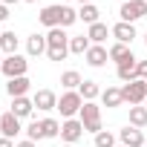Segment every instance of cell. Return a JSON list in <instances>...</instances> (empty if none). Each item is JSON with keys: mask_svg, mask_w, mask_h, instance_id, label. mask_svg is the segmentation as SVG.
<instances>
[{"mask_svg": "<svg viewBox=\"0 0 147 147\" xmlns=\"http://www.w3.org/2000/svg\"><path fill=\"white\" fill-rule=\"evenodd\" d=\"M46 55H49V61H63L69 55V35L61 26L49 29V35H46Z\"/></svg>", "mask_w": 147, "mask_h": 147, "instance_id": "1", "label": "cell"}, {"mask_svg": "<svg viewBox=\"0 0 147 147\" xmlns=\"http://www.w3.org/2000/svg\"><path fill=\"white\" fill-rule=\"evenodd\" d=\"M81 124H84V130L87 133H92V136H98L104 127H101V107L95 104V101H84V107H81Z\"/></svg>", "mask_w": 147, "mask_h": 147, "instance_id": "2", "label": "cell"}, {"mask_svg": "<svg viewBox=\"0 0 147 147\" xmlns=\"http://www.w3.org/2000/svg\"><path fill=\"white\" fill-rule=\"evenodd\" d=\"M121 98H124V104H130V107L144 104V101H147V81L136 78V81L124 84V87H121Z\"/></svg>", "mask_w": 147, "mask_h": 147, "instance_id": "3", "label": "cell"}, {"mask_svg": "<svg viewBox=\"0 0 147 147\" xmlns=\"http://www.w3.org/2000/svg\"><path fill=\"white\" fill-rule=\"evenodd\" d=\"M81 107H84V98H81L78 90H66V92L58 98V110H61L63 118H72L75 113H81Z\"/></svg>", "mask_w": 147, "mask_h": 147, "instance_id": "4", "label": "cell"}, {"mask_svg": "<svg viewBox=\"0 0 147 147\" xmlns=\"http://www.w3.org/2000/svg\"><path fill=\"white\" fill-rule=\"evenodd\" d=\"M26 69H29V61L23 55H6L3 58V66H0V72L12 81V78H23L26 75Z\"/></svg>", "mask_w": 147, "mask_h": 147, "instance_id": "5", "label": "cell"}, {"mask_svg": "<svg viewBox=\"0 0 147 147\" xmlns=\"http://www.w3.org/2000/svg\"><path fill=\"white\" fill-rule=\"evenodd\" d=\"M118 15H121L124 23H136V20H141V18L147 15V0H124L121 9H118Z\"/></svg>", "mask_w": 147, "mask_h": 147, "instance_id": "6", "label": "cell"}, {"mask_svg": "<svg viewBox=\"0 0 147 147\" xmlns=\"http://www.w3.org/2000/svg\"><path fill=\"white\" fill-rule=\"evenodd\" d=\"M84 133H87V130H84L81 118H66V121L61 124V138H63L66 144H75V141H78Z\"/></svg>", "mask_w": 147, "mask_h": 147, "instance_id": "7", "label": "cell"}, {"mask_svg": "<svg viewBox=\"0 0 147 147\" xmlns=\"http://www.w3.org/2000/svg\"><path fill=\"white\" fill-rule=\"evenodd\" d=\"M118 141L124 144V147H144L147 141H144V133L138 130V127H124V130H118Z\"/></svg>", "mask_w": 147, "mask_h": 147, "instance_id": "8", "label": "cell"}, {"mask_svg": "<svg viewBox=\"0 0 147 147\" xmlns=\"http://www.w3.org/2000/svg\"><path fill=\"white\" fill-rule=\"evenodd\" d=\"M20 130H23V127H20V118H18L12 110L0 115V133H3V138H15Z\"/></svg>", "mask_w": 147, "mask_h": 147, "instance_id": "9", "label": "cell"}, {"mask_svg": "<svg viewBox=\"0 0 147 147\" xmlns=\"http://www.w3.org/2000/svg\"><path fill=\"white\" fill-rule=\"evenodd\" d=\"M32 104H35L38 110L49 113V110H58V95H55L52 90H38V92L32 95Z\"/></svg>", "mask_w": 147, "mask_h": 147, "instance_id": "10", "label": "cell"}, {"mask_svg": "<svg viewBox=\"0 0 147 147\" xmlns=\"http://www.w3.org/2000/svg\"><path fill=\"white\" fill-rule=\"evenodd\" d=\"M87 63L90 66H104L107 61H110V49H104V46H98V43H92L90 49H87Z\"/></svg>", "mask_w": 147, "mask_h": 147, "instance_id": "11", "label": "cell"}, {"mask_svg": "<svg viewBox=\"0 0 147 147\" xmlns=\"http://www.w3.org/2000/svg\"><path fill=\"white\" fill-rule=\"evenodd\" d=\"M61 9L63 6H43L40 9V23L49 26V29H58L61 26Z\"/></svg>", "mask_w": 147, "mask_h": 147, "instance_id": "12", "label": "cell"}, {"mask_svg": "<svg viewBox=\"0 0 147 147\" xmlns=\"http://www.w3.org/2000/svg\"><path fill=\"white\" fill-rule=\"evenodd\" d=\"M113 38H118V43H133V38H136V26L133 23H124V20H118L115 26H113Z\"/></svg>", "mask_w": 147, "mask_h": 147, "instance_id": "13", "label": "cell"}, {"mask_svg": "<svg viewBox=\"0 0 147 147\" xmlns=\"http://www.w3.org/2000/svg\"><path fill=\"white\" fill-rule=\"evenodd\" d=\"M26 52L32 55V58H38V55H43L46 52V35H29V40H26Z\"/></svg>", "mask_w": 147, "mask_h": 147, "instance_id": "14", "label": "cell"}, {"mask_svg": "<svg viewBox=\"0 0 147 147\" xmlns=\"http://www.w3.org/2000/svg\"><path fill=\"white\" fill-rule=\"evenodd\" d=\"M6 92L12 95V98H23L26 92H29V78L23 75V78H12L9 84H6Z\"/></svg>", "mask_w": 147, "mask_h": 147, "instance_id": "15", "label": "cell"}, {"mask_svg": "<svg viewBox=\"0 0 147 147\" xmlns=\"http://www.w3.org/2000/svg\"><path fill=\"white\" fill-rule=\"evenodd\" d=\"M32 110H35V104H32V98H12V113L18 115V118H29L32 115Z\"/></svg>", "mask_w": 147, "mask_h": 147, "instance_id": "16", "label": "cell"}, {"mask_svg": "<svg viewBox=\"0 0 147 147\" xmlns=\"http://www.w3.org/2000/svg\"><path fill=\"white\" fill-rule=\"evenodd\" d=\"M110 32H113V29H107V23H101V20H98V23H92V26H90L87 38H90V43H98V46H101V43L107 40V35H110Z\"/></svg>", "mask_w": 147, "mask_h": 147, "instance_id": "17", "label": "cell"}, {"mask_svg": "<svg viewBox=\"0 0 147 147\" xmlns=\"http://www.w3.org/2000/svg\"><path fill=\"white\" fill-rule=\"evenodd\" d=\"M101 101H104V107H121L124 104V98H121V90L118 87H107V90H101Z\"/></svg>", "mask_w": 147, "mask_h": 147, "instance_id": "18", "label": "cell"}, {"mask_svg": "<svg viewBox=\"0 0 147 147\" xmlns=\"http://www.w3.org/2000/svg\"><path fill=\"white\" fill-rule=\"evenodd\" d=\"M98 18H101V9L95 6V3H84L81 6V12H78V20H84V23H98Z\"/></svg>", "mask_w": 147, "mask_h": 147, "instance_id": "19", "label": "cell"}, {"mask_svg": "<svg viewBox=\"0 0 147 147\" xmlns=\"http://www.w3.org/2000/svg\"><path fill=\"white\" fill-rule=\"evenodd\" d=\"M130 127H147V107L138 104V107H130Z\"/></svg>", "mask_w": 147, "mask_h": 147, "instance_id": "20", "label": "cell"}, {"mask_svg": "<svg viewBox=\"0 0 147 147\" xmlns=\"http://www.w3.org/2000/svg\"><path fill=\"white\" fill-rule=\"evenodd\" d=\"M136 66H138V61H136V58H133V61H124V63H118V78H121L124 84L136 81Z\"/></svg>", "mask_w": 147, "mask_h": 147, "instance_id": "21", "label": "cell"}, {"mask_svg": "<svg viewBox=\"0 0 147 147\" xmlns=\"http://www.w3.org/2000/svg\"><path fill=\"white\" fill-rule=\"evenodd\" d=\"M0 52L18 55V35L15 32H3V35H0Z\"/></svg>", "mask_w": 147, "mask_h": 147, "instance_id": "22", "label": "cell"}, {"mask_svg": "<svg viewBox=\"0 0 147 147\" xmlns=\"http://www.w3.org/2000/svg\"><path fill=\"white\" fill-rule=\"evenodd\" d=\"M136 55L124 46V43H115V46H110V61H115V63H124V61H133Z\"/></svg>", "mask_w": 147, "mask_h": 147, "instance_id": "23", "label": "cell"}, {"mask_svg": "<svg viewBox=\"0 0 147 147\" xmlns=\"http://www.w3.org/2000/svg\"><path fill=\"white\" fill-rule=\"evenodd\" d=\"M78 92H81V98H84V101H95V98L101 95V87H98L95 81H81Z\"/></svg>", "mask_w": 147, "mask_h": 147, "instance_id": "24", "label": "cell"}, {"mask_svg": "<svg viewBox=\"0 0 147 147\" xmlns=\"http://www.w3.org/2000/svg\"><path fill=\"white\" fill-rule=\"evenodd\" d=\"M92 43H90V38L87 35H78V38H69V52L72 55H87V49H90Z\"/></svg>", "mask_w": 147, "mask_h": 147, "instance_id": "25", "label": "cell"}, {"mask_svg": "<svg viewBox=\"0 0 147 147\" xmlns=\"http://www.w3.org/2000/svg\"><path fill=\"white\" fill-rule=\"evenodd\" d=\"M81 81H84V78L78 75L75 69H66L63 75H61V87H63V90H78V87H81Z\"/></svg>", "mask_w": 147, "mask_h": 147, "instance_id": "26", "label": "cell"}, {"mask_svg": "<svg viewBox=\"0 0 147 147\" xmlns=\"http://www.w3.org/2000/svg\"><path fill=\"white\" fill-rule=\"evenodd\" d=\"M40 124H43V136H46V138H58V136H61V124H58L55 118H43Z\"/></svg>", "mask_w": 147, "mask_h": 147, "instance_id": "27", "label": "cell"}, {"mask_svg": "<svg viewBox=\"0 0 147 147\" xmlns=\"http://www.w3.org/2000/svg\"><path fill=\"white\" fill-rule=\"evenodd\" d=\"M26 138H29V141H40V138H46V136H43V124H40V121H32V124L26 127Z\"/></svg>", "mask_w": 147, "mask_h": 147, "instance_id": "28", "label": "cell"}, {"mask_svg": "<svg viewBox=\"0 0 147 147\" xmlns=\"http://www.w3.org/2000/svg\"><path fill=\"white\" fill-rule=\"evenodd\" d=\"M75 20H78V12L72 9V6H63V9H61V29H63V26H72Z\"/></svg>", "mask_w": 147, "mask_h": 147, "instance_id": "29", "label": "cell"}, {"mask_svg": "<svg viewBox=\"0 0 147 147\" xmlns=\"http://www.w3.org/2000/svg\"><path fill=\"white\" fill-rule=\"evenodd\" d=\"M95 147H115V136H113L110 130H101V133L95 136Z\"/></svg>", "mask_w": 147, "mask_h": 147, "instance_id": "30", "label": "cell"}, {"mask_svg": "<svg viewBox=\"0 0 147 147\" xmlns=\"http://www.w3.org/2000/svg\"><path fill=\"white\" fill-rule=\"evenodd\" d=\"M136 78L147 81V61H138V66H136Z\"/></svg>", "mask_w": 147, "mask_h": 147, "instance_id": "31", "label": "cell"}, {"mask_svg": "<svg viewBox=\"0 0 147 147\" xmlns=\"http://www.w3.org/2000/svg\"><path fill=\"white\" fill-rule=\"evenodd\" d=\"M6 18H9V6H3V3H0V23H3Z\"/></svg>", "mask_w": 147, "mask_h": 147, "instance_id": "32", "label": "cell"}, {"mask_svg": "<svg viewBox=\"0 0 147 147\" xmlns=\"http://www.w3.org/2000/svg\"><path fill=\"white\" fill-rule=\"evenodd\" d=\"M0 147H15V141H12V138H3V136H0Z\"/></svg>", "mask_w": 147, "mask_h": 147, "instance_id": "33", "label": "cell"}, {"mask_svg": "<svg viewBox=\"0 0 147 147\" xmlns=\"http://www.w3.org/2000/svg\"><path fill=\"white\" fill-rule=\"evenodd\" d=\"M15 147H35V141H29V138H23V141H18Z\"/></svg>", "mask_w": 147, "mask_h": 147, "instance_id": "34", "label": "cell"}, {"mask_svg": "<svg viewBox=\"0 0 147 147\" xmlns=\"http://www.w3.org/2000/svg\"><path fill=\"white\" fill-rule=\"evenodd\" d=\"M0 3H3V6H9V3H18V0H0Z\"/></svg>", "mask_w": 147, "mask_h": 147, "instance_id": "35", "label": "cell"}, {"mask_svg": "<svg viewBox=\"0 0 147 147\" xmlns=\"http://www.w3.org/2000/svg\"><path fill=\"white\" fill-rule=\"evenodd\" d=\"M78 3H81V6H84V3H92V0H78Z\"/></svg>", "mask_w": 147, "mask_h": 147, "instance_id": "36", "label": "cell"}, {"mask_svg": "<svg viewBox=\"0 0 147 147\" xmlns=\"http://www.w3.org/2000/svg\"><path fill=\"white\" fill-rule=\"evenodd\" d=\"M0 55H3V52H0ZM0 66H3V58H0Z\"/></svg>", "mask_w": 147, "mask_h": 147, "instance_id": "37", "label": "cell"}, {"mask_svg": "<svg viewBox=\"0 0 147 147\" xmlns=\"http://www.w3.org/2000/svg\"><path fill=\"white\" fill-rule=\"evenodd\" d=\"M63 147H75V144H63Z\"/></svg>", "mask_w": 147, "mask_h": 147, "instance_id": "38", "label": "cell"}, {"mask_svg": "<svg viewBox=\"0 0 147 147\" xmlns=\"http://www.w3.org/2000/svg\"><path fill=\"white\" fill-rule=\"evenodd\" d=\"M144 43H147V32H144Z\"/></svg>", "mask_w": 147, "mask_h": 147, "instance_id": "39", "label": "cell"}, {"mask_svg": "<svg viewBox=\"0 0 147 147\" xmlns=\"http://www.w3.org/2000/svg\"><path fill=\"white\" fill-rule=\"evenodd\" d=\"M115 147H124V144H115Z\"/></svg>", "mask_w": 147, "mask_h": 147, "instance_id": "40", "label": "cell"}, {"mask_svg": "<svg viewBox=\"0 0 147 147\" xmlns=\"http://www.w3.org/2000/svg\"><path fill=\"white\" fill-rule=\"evenodd\" d=\"M29 3H35V0H29Z\"/></svg>", "mask_w": 147, "mask_h": 147, "instance_id": "41", "label": "cell"}, {"mask_svg": "<svg viewBox=\"0 0 147 147\" xmlns=\"http://www.w3.org/2000/svg\"><path fill=\"white\" fill-rule=\"evenodd\" d=\"M144 107H147V101H144Z\"/></svg>", "mask_w": 147, "mask_h": 147, "instance_id": "42", "label": "cell"}, {"mask_svg": "<svg viewBox=\"0 0 147 147\" xmlns=\"http://www.w3.org/2000/svg\"><path fill=\"white\" fill-rule=\"evenodd\" d=\"M0 35H3V32H0Z\"/></svg>", "mask_w": 147, "mask_h": 147, "instance_id": "43", "label": "cell"}, {"mask_svg": "<svg viewBox=\"0 0 147 147\" xmlns=\"http://www.w3.org/2000/svg\"><path fill=\"white\" fill-rule=\"evenodd\" d=\"M144 147H147V144H144Z\"/></svg>", "mask_w": 147, "mask_h": 147, "instance_id": "44", "label": "cell"}]
</instances>
